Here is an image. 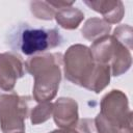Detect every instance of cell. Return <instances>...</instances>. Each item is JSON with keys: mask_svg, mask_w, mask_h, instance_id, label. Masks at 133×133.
Wrapping results in <instances>:
<instances>
[{"mask_svg": "<svg viewBox=\"0 0 133 133\" xmlns=\"http://www.w3.org/2000/svg\"><path fill=\"white\" fill-rule=\"evenodd\" d=\"M20 133H24V132H20Z\"/></svg>", "mask_w": 133, "mask_h": 133, "instance_id": "15", "label": "cell"}, {"mask_svg": "<svg viewBox=\"0 0 133 133\" xmlns=\"http://www.w3.org/2000/svg\"><path fill=\"white\" fill-rule=\"evenodd\" d=\"M54 18L62 28L72 30L76 29L80 25V23L84 19V14L79 8L68 6L57 9Z\"/></svg>", "mask_w": 133, "mask_h": 133, "instance_id": "10", "label": "cell"}, {"mask_svg": "<svg viewBox=\"0 0 133 133\" xmlns=\"http://www.w3.org/2000/svg\"><path fill=\"white\" fill-rule=\"evenodd\" d=\"M99 114L123 133H132V111L128 98L122 90L112 89L103 97Z\"/></svg>", "mask_w": 133, "mask_h": 133, "instance_id": "6", "label": "cell"}, {"mask_svg": "<svg viewBox=\"0 0 133 133\" xmlns=\"http://www.w3.org/2000/svg\"><path fill=\"white\" fill-rule=\"evenodd\" d=\"M89 49L95 61L108 65L112 76H119L126 73L132 64V48L118 41L112 34L96 39Z\"/></svg>", "mask_w": 133, "mask_h": 133, "instance_id": "4", "label": "cell"}, {"mask_svg": "<svg viewBox=\"0 0 133 133\" xmlns=\"http://www.w3.org/2000/svg\"><path fill=\"white\" fill-rule=\"evenodd\" d=\"M95 11L100 12L106 23L115 24L118 23L125 14V8L122 1H84Z\"/></svg>", "mask_w": 133, "mask_h": 133, "instance_id": "9", "label": "cell"}, {"mask_svg": "<svg viewBox=\"0 0 133 133\" xmlns=\"http://www.w3.org/2000/svg\"><path fill=\"white\" fill-rule=\"evenodd\" d=\"M62 55L45 53L34 55L25 62L28 73L34 77L33 99L36 102H50L55 96L61 80Z\"/></svg>", "mask_w": 133, "mask_h": 133, "instance_id": "2", "label": "cell"}, {"mask_svg": "<svg viewBox=\"0 0 133 133\" xmlns=\"http://www.w3.org/2000/svg\"><path fill=\"white\" fill-rule=\"evenodd\" d=\"M31 12L37 18L43 20H51L56 12L50 1H34L30 3Z\"/></svg>", "mask_w": 133, "mask_h": 133, "instance_id": "12", "label": "cell"}, {"mask_svg": "<svg viewBox=\"0 0 133 133\" xmlns=\"http://www.w3.org/2000/svg\"><path fill=\"white\" fill-rule=\"evenodd\" d=\"M62 63L65 79L76 85L98 94L109 84L110 68L96 62L90 49L84 45L71 46L62 56Z\"/></svg>", "mask_w": 133, "mask_h": 133, "instance_id": "1", "label": "cell"}, {"mask_svg": "<svg viewBox=\"0 0 133 133\" xmlns=\"http://www.w3.org/2000/svg\"><path fill=\"white\" fill-rule=\"evenodd\" d=\"M50 133H80V132L77 130V128H61L54 130Z\"/></svg>", "mask_w": 133, "mask_h": 133, "instance_id": "14", "label": "cell"}, {"mask_svg": "<svg viewBox=\"0 0 133 133\" xmlns=\"http://www.w3.org/2000/svg\"><path fill=\"white\" fill-rule=\"evenodd\" d=\"M110 29L111 26L104 20H101L99 18H91L85 22L82 28V35L86 39L95 42L96 39L107 35Z\"/></svg>", "mask_w": 133, "mask_h": 133, "instance_id": "11", "label": "cell"}, {"mask_svg": "<svg viewBox=\"0 0 133 133\" xmlns=\"http://www.w3.org/2000/svg\"><path fill=\"white\" fill-rule=\"evenodd\" d=\"M25 74L20 57L12 53H0V89L12 90L17 80Z\"/></svg>", "mask_w": 133, "mask_h": 133, "instance_id": "7", "label": "cell"}, {"mask_svg": "<svg viewBox=\"0 0 133 133\" xmlns=\"http://www.w3.org/2000/svg\"><path fill=\"white\" fill-rule=\"evenodd\" d=\"M53 112V104L50 102L39 103L37 106L33 108L31 111V123L33 125H37L49 119Z\"/></svg>", "mask_w": 133, "mask_h": 133, "instance_id": "13", "label": "cell"}, {"mask_svg": "<svg viewBox=\"0 0 133 133\" xmlns=\"http://www.w3.org/2000/svg\"><path fill=\"white\" fill-rule=\"evenodd\" d=\"M31 97L19 96L14 90L0 89V127L3 133L25 131V119L30 113Z\"/></svg>", "mask_w": 133, "mask_h": 133, "instance_id": "5", "label": "cell"}, {"mask_svg": "<svg viewBox=\"0 0 133 133\" xmlns=\"http://www.w3.org/2000/svg\"><path fill=\"white\" fill-rule=\"evenodd\" d=\"M53 118L60 128H73L78 123V104L71 98H59L53 104Z\"/></svg>", "mask_w": 133, "mask_h": 133, "instance_id": "8", "label": "cell"}, {"mask_svg": "<svg viewBox=\"0 0 133 133\" xmlns=\"http://www.w3.org/2000/svg\"><path fill=\"white\" fill-rule=\"evenodd\" d=\"M61 44L62 36L58 29L33 27L27 23L17 25L7 36V45L27 56L44 53Z\"/></svg>", "mask_w": 133, "mask_h": 133, "instance_id": "3", "label": "cell"}]
</instances>
